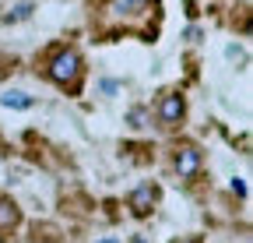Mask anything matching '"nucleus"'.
Returning a JSON list of instances; mask_svg holds the SVG:
<instances>
[{"label":"nucleus","mask_w":253,"mask_h":243,"mask_svg":"<svg viewBox=\"0 0 253 243\" xmlns=\"http://www.w3.org/2000/svg\"><path fill=\"white\" fill-rule=\"evenodd\" d=\"M130 124H134V127H144V109H134V113H130Z\"/></svg>","instance_id":"9"},{"label":"nucleus","mask_w":253,"mask_h":243,"mask_svg":"<svg viewBox=\"0 0 253 243\" xmlns=\"http://www.w3.org/2000/svg\"><path fill=\"white\" fill-rule=\"evenodd\" d=\"M46 74H49V81H53V85L67 88V92H78V88H81V78H84V60H81V53H78V49L60 46V49L53 53V60H49Z\"/></svg>","instance_id":"1"},{"label":"nucleus","mask_w":253,"mask_h":243,"mask_svg":"<svg viewBox=\"0 0 253 243\" xmlns=\"http://www.w3.org/2000/svg\"><path fill=\"white\" fill-rule=\"evenodd\" d=\"M183 116H186V99L179 92H166L162 102H158V124L172 131V127H179Z\"/></svg>","instance_id":"2"},{"label":"nucleus","mask_w":253,"mask_h":243,"mask_svg":"<svg viewBox=\"0 0 253 243\" xmlns=\"http://www.w3.org/2000/svg\"><path fill=\"white\" fill-rule=\"evenodd\" d=\"M113 11L116 14H141L144 11V0H113Z\"/></svg>","instance_id":"7"},{"label":"nucleus","mask_w":253,"mask_h":243,"mask_svg":"<svg viewBox=\"0 0 253 243\" xmlns=\"http://www.w3.org/2000/svg\"><path fill=\"white\" fill-rule=\"evenodd\" d=\"M0 102H4L7 109H32V106H36V99L25 96V92H18V88H14V92H4V96H0Z\"/></svg>","instance_id":"5"},{"label":"nucleus","mask_w":253,"mask_h":243,"mask_svg":"<svg viewBox=\"0 0 253 243\" xmlns=\"http://www.w3.org/2000/svg\"><path fill=\"white\" fill-rule=\"evenodd\" d=\"M232 191H236L239 197H246V184H243V180H232Z\"/></svg>","instance_id":"10"},{"label":"nucleus","mask_w":253,"mask_h":243,"mask_svg":"<svg viewBox=\"0 0 253 243\" xmlns=\"http://www.w3.org/2000/svg\"><path fill=\"white\" fill-rule=\"evenodd\" d=\"M172 166H176V173H179L183 180H190V176L201 173V166H204V151H201L197 145H179Z\"/></svg>","instance_id":"3"},{"label":"nucleus","mask_w":253,"mask_h":243,"mask_svg":"<svg viewBox=\"0 0 253 243\" xmlns=\"http://www.w3.org/2000/svg\"><path fill=\"white\" fill-rule=\"evenodd\" d=\"M99 243H116V240H99Z\"/></svg>","instance_id":"11"},{"label":"nucleus","mask_w":253,"mask_h":243,"mask_svg":"<svg viewBox=\"0 0 253 243\" xmlns=\"http://www.w3.org/2000/svg\"><path fill=\"white\" fill-rule=\"evenodd\" d=\"M18 219H21V211H18L11 201H0V233L14 229V226H18Z\"/></svg>","instance_id":"6"},{"label":"nucleus","mask_w":253,"mask_h":243,"mask_svg":"<svg viewBox=\"0 0 253 243\" xmlns=\"http://www.w3.org/2000/svg\"><path fill=\"white\" fill-rule=\"evenodd\" d=\"M155 201H158V187L141 184V187H134V191H130V197H126V208H130L137 219H144V215H151Z\"/></svg>","instance_id":"4"},{"label":"nucleus","mask_w":253,"mask_h":243,"mask_svg":"<svg viewBox=\"0 0 253 243\" xmlns=\"http://www.w3.org/2000/svg\"><path fill=\"white\" fill-rule=\"evenodd\" d=\"M28 11H32V4H18V7H14V11H11V14L4 18V21H18V18H28Z\"/></svg>","instance_id":"8"}]
</instances>
